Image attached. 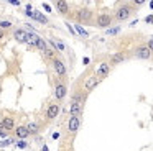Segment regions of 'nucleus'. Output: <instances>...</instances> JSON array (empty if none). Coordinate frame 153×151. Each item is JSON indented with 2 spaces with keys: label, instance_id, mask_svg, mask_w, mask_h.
Instances as JSON below:
<instances>
[{
  "label": "nucleus",
  "instance_id": "obj_31",
  "mask_svg": "<svg viewBox=\"0 0 153 151\" xmlns=\"http://www.w3.org/2000/svg\"><path fill=\"white\" fill-rule=\"evenodd\" d=\"M146 46H148V48H150V51H153V38H152V39H150V41H148V44H146Z\"/></svg>",
  "mask_w": 153,
  "mask_h": 151
},
{
  "label": "nucleus",
  "instance_id": "obj_11",
  "mask_svg": "<svg viewBox=\"0 0 153 151\" xmlns=\"http://www.w3.org/2000/svg\"><path fill=\"white\" fill-rule=\"evenodd\" d=\"M66 92H68V89H66V85H64V84H56V89H54V97H56L58 100H63V98L66 97Z\"/></svg>",
  "mask_w": 153,
  "mask_h": 151
},
{
  "label": "nucleus",
  "instance_id": "obj_6",
  "mask_svg": "<svg viewBox=\"0 0 153 151\" xmlns=\"http://www.w3.org/2000/svg\"><path fill=\"white\" fill-rule=\"evenodd\" d=\"M53 67H54V71H56L58 76H61V77L66 76V66H64L63 61H59V59H53Z\"/></svg>",
  "mask_w": 153,
  "mask_h": 151
},
{
  "label": "nucleus",
  "instance_id": "obj_18",
  "mask_svg": "<svg viewBox=\"0 0 153 151\" xmlns=\"http://www.w3.org/2000/svg\"><path fill=\"white\" fill-rule=\"evenodd\" d=\"M36 48L40 49V51L46 53V51H48V46H46V41H45L43 38H38V41H36Z\"/></svg>",
  "mask_w": 153,
  "mask_h": 151
},
{
  "label": "nucleus",
  "instance_id": "obj_1",
  "mask_svg": "<svg viewBox=\"0 0 153 151\" xmlns=\"http://www.w3.org/2000/svg\"><path fill=\"white\" fill-rule=\"evenodd\" d=\"M130 15H132V7L122 5V7H119L117 12H115V20H119V21H125V20L130 18Z\"/></svg>",
  "mask_w": 153,
  "mask_h": 151
},
{
  "label": "nucleus",
  "instance_id": "obj_36",
  "mask_svg": "<svg viewBox=\"0 0 153 151\" xmlns=\"http://www.w3.org/2000/svg\"><path fill=\"white\" fill-rule=\"evenodd\" d=\"M133 3H135V5H143V3H145V2H143V0H135V2H133Z\"/></svg>",
  "mask_w": 153,
  "mask_h": 151
},
{
  "label": "nucleus",
  "instance_id": "obj_32",
  "mask_svg": "<svg viewBox=\"0 0 153 151\" xmlns=\"http://www.w3.org/2000/svg\"><path fill=\"white\" fill-rule=\"evenodd\" d=\"M43 8L46 10V12H51V7L48 5V3H43Z\"/></svg>",
  "mask_w": 153,
  "mask_h": 151
},
{
  "label": "nucleus",
  "instance_id": "obj_17",
  "mask_svg": "<svg viewBox=\"0 0 153 151\" xmlns=\"http://www.w3.org/2000/svg\"><path fill=\"white\" fill-rule=\"evenodd\" d=\"M2 125H4L5 130H13L15 128V121H13V118H10V117H5L4 120H2Z\"/></svg>",
  "mask_w": 153,
  "mask_h": 151
},
{
  "label": "nucleus",
  "instance_id": "obj_20",
  "mask_svg": "<svg viewBox=\"0 0 153 151\" xmlns=\"http://www.w3.org/2000/svg\"><path fill=\"white\" fill-rule=\"evenodd\" d=\"M123 59H125V56H123L122 53H117V54H114V56H112L110 62H112V64H117V62H122Z\"/></svg>",
  "mask_w": 153,
  "mask_h": 151
},
{
  "label": "nucleus",
  "instance_id": "obj_8",
  "mask_svg": "<svg viewBox=\"0 0 153 151\" xmlns=\"http://www.w3.org/2000/svg\"><path fill=\"white\" fill-rule=\"evenodd\" d=\"M79 125H81L79 117H71L69 121H68V130H69L71 133H76V131L79 130Z\"/></svg>",
  "mask_w": 153,
  "mask_h": 151
},
{
  "label": "nucleus",
  "instance_id": "obj_16",
  "mask_svg": "<svg viewBox=\"0 0 153 151\" xmlns=\"http://www.w3.org/2000/svg\"><path fill=\"white\" fill-rule=\"evenodd\" d=\"M56 8L61 15H66V13L69 12V3L68 2H56Z\"/></svg>",
  "mask_w": 153,
  "mask_h": 151
},
{
  "label": "nucleus",
  "instance_id": "obj_12",
  "mask_svg": "<svg viewBox=\"0 0 153 151\" xmlns=\"http://www.w3.org/2000/svg\"><path fill=\"white\" fill-rule=\"evenodd\" d=\"M58 113H59V105H58V104H51L50 107H48V110H46V117L50 118V120H53V118L58 117Z\"/></svg>",
  "mask_w": 153,
  "mask_h": 151
},
{
  "label": "nucleus",
  "instance_id": "obj_24",
  "mask_svg": "<svg viewBox=\"0 0 153 151\" xmlns=\"http://www.w3.org/2000/svg\"><path fill=\"white\" fill-rule=\"evenodd\" d=\"M28 144H27V141L25 140H20V141H17V148H22V150H25Z\"/></svg>",
  "mask_w": 153,
  "mask_h": 151
},
{
  "label": "nucleus",
  "instance_id": "obj_9",
  "mask_svg": "<svg viewBox=\"0 0 153 151\" xmlns=\"http://www.w3.org/2000/svg\"><path fill=\"white\" fill-rule=\"evenodd\" d=\"M71 102L81 105V107H84V104H86V92H74Z\"/></svg>",
  "mask_w": 153,
  "mask_h": 151
},
{
  "label": "nucleus",
  "instance_id": "obj_37",
  "mask_svg": "<svg viewBox=\"0 0 153 151\" xmlns=\"http://www.w3.org/2000/svg\"><path fill=\"white\" fill-rule=\"evenodd\" d=\"M59 138V133H53V140H58Z\"/></svg>",
  "mask_w": 153,
  "mask_h": 151
},
{
  "label": "nucleus",
  "instance_id": "obj_26",
  "mask_svg": "<svg viewBox=\"0 0 153 151\" xmlns=\"http://www.w3.org/2000/svg\"><path fill=\"white\" fill-rule=\"evenodd\" d=\"M0 136H7V130L4 128V125H2V121H0Z\"/></svg>",
  "mask_w": 153,
  "mask_h": 151
},
{
  "label": "nucleus",
  "instance_id": "obj_2",
  "mask_svg": "<svg viewBox=\"0 0 153 151\" xmlns=\"http://www.w3.org/2000/svg\"><path fill=\"white\" fill-rule=\"evenodd\" d=\"M25 13H27V15L30 16V18L36 20V21L43 23V25H46V23H48V18H46V16H45V15H41V13H40V12H36V10H33V8H31V5H30V3L27 5V12H25Z\"/></svg>",
  "mask_w": 153,
  "mask_h": 151
},
{
  "label": "nucleus",
  "instance_id": "obj_38",
  "mask_svg": "<svg viewBox=\"0 0 153 151\" xmlns=\"http://www.w3.org/2000/svg\"><path fill=\"white\" fill-rule=\"evenodd\" d=\"M41 151H50V150H48V146H43V150H41Z\"/></svg>",
  "mask_w": 153,
  "mask_h": 151
},
{
  "label": "nucleus",
  "instance_id": "obj_30",
  "mask_svg": "<svg viewBox=\"0 0 153 151\" xmlns=\"http://www.w3.org/2000/svg\"><path fill=\"white\" fill-rule=\"evenodd\" d=\"M145 21H146V23H153V15H148V16L145 18Z\"/></svg>",
  "mask_w": 153,
  "mask_h": 151
},
{
  "label": "nucleus",
  "instance_id": "obj_7",
  "mask_svg": "<svg viewBox=\"0 0 153 151\" xmlns=\"http://www.w3.org/2000/svg\"><path fill=\"white\" fill-rule=\"evenodd\" d=\"M109 72H110L109 62H100V66L97 67V77L104 79V77H107V76H109Z\"/></svg>",
  "mask_w": 153,
  "mask_h": 151
},
{
  "label": "nucleus",
  "instance_id": "obj_39",
  "mask_svg": "<svg viewBox=\"0 0 153 151\" xmlns=\"http://www.w3.org/2000/svg\"><path fill=\"white\" fill-rule=\"evenodd\" d=\"M150 8H152V10H153V2H150Z\"/></svg>",
  "mask_w": 153,
  "mask_h": 151
},
{
  "label": "nucleus",
  "instance_id": "obj_21",
  "mask_svg": "<svg viewBox=\"0 0 153 151\" xmlns=\"http://www.w3.org/2000/svg\"><path fill=\"white\" fill-rule=\"evenodd\" d=\"M27 128H28V131H30V135H35V133H38V125L36 123H28L27 125Z\"/></svg>",
  "mask_w": 153,
  "mask_h": 151
},
{
  "label": "nucleus",
  "instance_id": "obj_5",
  "mask_svg": "<svg viewBox=\"0 0 153 151\" xmlns=\"http://www.w3.org/2000/svg\"><path fill=\"white\" fill-rule=\"evenodd\" d=\"M135 56H137L138 59H150L152 51H150L148 46H140V48L135 49Z\"/></svg>",
  "mask_w": 153,
  "mask_h": 151
},
{
  "label": "nucleus",
  "instance_id": "obj_14",
  "mask_svg": "<svg viewBox=\"0 0 153 151\" xmlns=\"http://www.w3.org/2000/svg\"><path fill=\"white\" fill-rule=\"evenodd\" d=\"M69 112H71V117H81V113H82V107H81V105H77V104H73V102H71Z\"/></svg>",
  "mask_w": 153,
  "mask_h": 151
},
{
  "label": "nucleus",
  "instance_id": "obj_13",
  "mask_svg": "<svg viewBox=\"0 0 153 151\" xmlns=\"http://www.w3.org/2000/svg\"><path fill=\"white\" fill-rule=\"evenodd\" d=\"M97 84H99V77H97V76H91V77L86 81V84H84V90H87V92L92 90Z\"/></svg>",
  "mask_w": 153,
  "mask_h": 151
},
{
  "label": "nucleus",
  "instance_id": "obj_35",
  "mask_svg": "<svg viewBox=\"0 0 153 151\" xmlns=\"http://www.w3.org/2000/svg\"><path fill=\"white\" fill-rule=\"evenodd\" d=\"M10 3H12V5H15V7L20 5V2H17V0H10Z\"/></svg>",
  "mask_w": 153,
  "mask_h": 151
},
{
  "label": "nucleus",
  "instance_id": "obj_23",
  "mask_svg": "<svg viewBox=\"0 0 153 151\" xmlns=\"http://www.w3.org/2000/svg\"><path fill=\"white\" fill-rule=\"evenodd\" d=\"M76 31L79 33L81 36H84V38H87V36H89V33H87L86 30H84L82 26H81V25H76Z\"/></svg>",
  "mask_w": 153,
  "mask_h": 151
},
{
  "label": "nucleus",
  "instance_id": "obj_25",
  "mask_svg": "<svg viewBox=\"0 0 153 151\" xmlns=\"http://www.w3.org/2000/svg\"><path fill=\"white\" fill-rule=\"evenodd\" d=\"M119 31H120L119 26H117V28H109V30H107V35H117Z\"/></svg>",
  "mask_w": 153,
  "mask_h": 151
},
{
  "label": "nucleus",
  "instance_id": "obj_28",
  "mask_svg": "<svg viewBox=\"0 0 153 151\" xmlns=\"http://www.w3.org/2000/svg\"><path fill=\"white\" fill-rule=\"evenodd\" d=\"M66 26H68V30L71 31V35H74V36H76V31H74V28L71 26V23H66Z\"/></svg>",
  "mask_w": 153,
  "mask_h": 151
},
{
  "label": "nucleus",
  "instance_id": "obj_33",
  "mask_svg": "<svg viewBox=\"0 0 153 151\" xmlns=\"http://www.w3.org/2000/svg\"><path fill=\"white\" fill-rule=\"evenodd\" d=\"M4 38H5V31H4V30H0V41H2Z\"/></svg>",
  "mask_w": 153,
  "mask_h": 151
},
{
  "label": "nucleus",
  "instance_id": "obj_19",
  "mask_svg": "<svg viewBox=\"0 0 153 151\" xmlns=\"http://www.w3.org/2000/svg\"><path fill=\"white\" fill-rule=\"evenodd\" d=\"M51 44H53V48L56 49V51H64V44L59 39H51Z\"/></svg>",
  "mask_w": 153,
  "mask_h": 151
},
{
  "label": "nucleus",
  "instance_id": "obj_34",
  "mask_svg": "<svg viewBox=\"0 0 153 151\" xmlns=\"http://www.w3.org/2000/svg\"><path fill=\"white\" fill-rule=\"evenodd\" d=\"M89 62H91V59H89V58H84V59H82V64H86V66H87Z\"/></svg>",
  "mask_w": 153,
  "mask_h": 151
},
{
  "label": "nucleus",
  "instance_id": "obj_22",
  "mask_svg": "<svg viewBox=\"0 0 153 151\" xmlns=\"http://www.w3.org/2000/svg\"><path fill=\"white\" fill-rule=\"evenodd\" d=\"M8 28H12V21L10 20H2L0 21V30H8Z\"/></svg>",
  "mask_w": 153,
  "mask_h": 151
},
{
  "label": "nucleus",
  "instance_id": "obj_10",
  "mask_svg": "<svg viewBox=\"0 0 153 151\" xmlns=\"http://www.w3.org/2000/svg\"><path fill=\"white\" fill-rule=\"evenodd\" d=\"M13 38L17 39L18 43H28V33L25 31V30L18 28V30L13 31Z\"/></svg>",
  "mask_w": 153,
  "mask_h": 151
},
{
  "label": "nucleus",
  "instance_id": "obj_4",
  "mask_svg": "<svg viewBox=\"0 0 153 151\" xmlns=\"http://www.w3.org/2000/svg\"><path fill=\"white\" fill-rule=\"evenodd\" d=\"M91 18H92V12H91L89 8H81V10H77V20H79L81 23H89Z\"/></svg>",
  "mask_w": 153,
  "mask_h": 151
},
{
  "label": "nucleus",
  "instance_id": "obj_3",
  "mask_svg": "<svg viewBox=\"0 0 153 151\" xmlns=\"http://www.w3.org/2000/svg\"><path fill=\"white\" fill-rule=\"evenodd\" d=\"M110 25H112V15L102 13V15L97 16V26H100V28H109Z\"/></svg>",
  "mask_w": 153,
  "mask_h": 151
},
{
  "label": "nucleus",
  "instance_id": "obj_15",
  "mask_svg": "<svg viewBox=\"0 0 153 151\" xmlns=\"http://www.w3.org/2000/svg\"><path fill=\"white\" fill-rule=\"evenodd\" d=\"M15 133H17V136L20 138V140H25V138L30 135V131H28L27 127H17L15 128Z\"/></svg>",
  "mask_w": 153,
  "mask_h": 151
},
{
  "label": "nucleus",
  "instance_id": "obj_29",
  "mask_svg": "<svg viewBox=\"0 0 153 151\" xmlns=\"http://www.w3.org/2000/svg\"><path fill=\"white\" fill-rule=\"evenodd\" d=\"M45 56H46V58H50V59H53V51H51V49H48L46 53H43Z\"/></svg>",
  "mask_w": 153,
  "mask_h": 151
},
{
  "label": "nucleus",
  "instance_id": "obj_27",
  "mask_svg": "<svg viewBox=\"0 0 153 151\" xmlns=\"http://www.w3.org/2000/svg\"><path fill=\"white\" fill-rule=\"evenodd\" d=\"M10 143H12V140H4V141H0V146H8Z\"/></svg>",
  "mask_w": 153,
  "mask_h": 151
}]
</instances>
